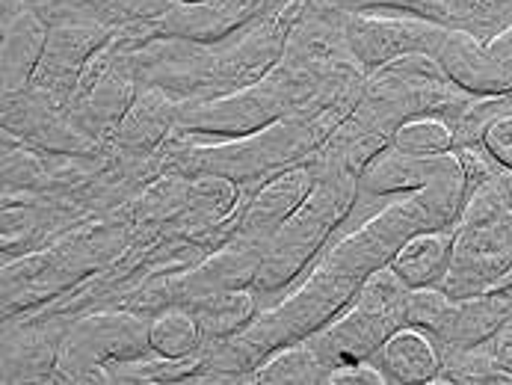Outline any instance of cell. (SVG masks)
Listing matches in <instances>:
<instances>
[{
    "instance_id": "ffe728a7",
    "label": "cell",
    "mask_w": 512,
    "mask_h": 385,
    "mask_svg": "<svg viewBox=\"0 0 512 385\" xmlns=\"http://www.w3.org/2000/svg\"><path fill=\"white\" fill-rule=\"evenodd\" d=\"M187 308H193V314L205 332V341H211V344L243 332L258 317V303H255V294L249 288L220 291V294H211L205 300H196Z\"/></svg>"
},
{
    "instance_id": "9a60e30c",
    "label": "cell",
    "mask_w": 512,
    "mask_h": 385,
    "mask_svg": "<svg viewBox=\"0 0 512 385\" xmlns=\"http://www.w3.org/2000/svg\"><path fill=\"white\" fill-rule=\"evenodd\" d=\"M376 365L388 383H430L441 368V350L430 332L418 326L394 329L376 350Z\"/></svg>"
},
{
    "instance_id": "d6986e66",
    "label": "cell",
    "mask_w": 512,
    "mask_h": 385,
    "mask_svg": "<svg viewBox=\"0 0 512 385\" xmlns=\"http://www.w3.org/2000/svg\"><path fill=\"white\" fill-rule=\"evenodd\" d=\"M329 365L320 359V353L311 347L308 338H299L291 344L276 347L249 377V383L258 385H308L326 383Z\"/></svg>"
},
{
    "instance_id": "277c9868",
    "label": "cell",
    "mask_w": 512,
    "mask_h": 385,
    "mask_svg": "<svg viewBox=\"0 0 512 385\" xmlns=\"http://www.w3.org/2000/svg\"><path fill=\"white\" fill-rule=\"evenodd\" d=\"M409 291L412 288L388 264L370 273L350 308L308 335L329 371L341 362L370 359L394 329L406 326Z\"/></svg>"
},
{
    "instance_id": "ba28073f",
    "label": "cell",
    "mask_w": 512,
    "mask_h": 385,
    "mask_svg": "<svg viewBox=\"0 0 512 385\" xmlns=\"http://www.w3.org/2000/svg\"><path fill=\"white\" fill-rule=\"evenodd\" d=\"M107 36H110V30L101 24H60V27H54L30 89L39 92L54 107H63L66 101H72L77 83L83 77V69L107 45Z\"/></svg>"
},
{
    "instance_id": "30bf717a",
    "label": "cell",
    "mask_w": 512,
    "mask_h": 385,
    "mask_svg": "<svg viewBox=\"0 0 512 385\" xmlns=\"http://www.w3.org/2000/svg\"><path fill=\"white\" fill-rule=\"evenodd\" d=\"M314 184H317V169L311 163L288 166L279 175H273L249 199L243 220H240V234H246L258 243H267L276 234V229L308 199Z\"/></svg>"
},
{
    "instance_id": "7a4b0ae2",
    "label": "cell",
    "mask_w": 512,
    "mask_h": 385,
    "mask_svg": "<svg viewBox=\"0 0 512 385\" xmlns=\"http://www.w3.org/2000/svg\"><path fill=\"white\" fill-rule=\"evenodd\" d=\"M356 190H362L356 172L320 169L308 199L264 243V258L252 288L261 294H273L291 285L293 276L305 270V264L317 255L335 226L344 223L356 202Z\"/></svg>"
},
{
    "instance_id": "7402d4cb",
    "label": "cell",
    "mask_w": 512,
    "mask_h": 385,
    "mask_svg": "<svg viewBox=\"0 0 512 385\" xmlns=\"http://www.w3.org/2000/svg\"><path fill=\"white\" fill-rule=\"evenodd\" d=\"M430 385H512V374L495 362L489 344H477L468 350L444 353L439 374Z\"/></svg>"
},
{
    "instance_id": "44dd1931",
    "label": "cell",
    "mask_w": 512,
    "mask_h": 385,
    "mask_svg": "<svg viewBox=\"0 0 512 385\" xmlns=\"http://www.w3.org/2000/svg\"><path fill=\"white\" fill-rule=\"evenodd\" d=\"M205 344V332L187 306H169L148 320V347L169 359H184L199 353Z\"/></svg>"
},
{
    "instance_id": "7c38bea8",
    "label": "cell",
    "mask_w": 512,
    "mask_h": 385,
    "mask_svg": "<svg viewBox=\"0 0 512 385\" xmlns=\"http://www.w3.org/2000/svg\"><path fill=\"white\" fill-rule=\"evenodd\" d=\"M439 63L444 66V72L453 77V83H459L465 92H474V95L512 92V77L492 57L486 39L465 27H450L439 51Z\"/></svg>"
},
{
    "instance_id": "e0dca14e",
    "label": "cell",
    "mask_w": 512,
    "mask_h": 385,
    "mask_svg": "<svg viewBox=\"0 0 512 385\" xmlns=\"http://www.w3.org/2000/svg\"><path fill=\"white\" fill-rule=\"evenodd\" d=\"M436 157H418V154L403 152L397 146H385L365 163V169L359 175V187L370 196L421 190L433 175Z\"/></svg>"
},
{
    "instance_id": "5bb4252c",
    "label": "cell",
    "mask_w": 512,
    "mask_h": 385,
    "mask_svg": "<svg viewBox=\"0 0 512 385\" xmlns=\"http://www.w3.org/2000/svg\"><path fill=\"white\" fill-rule=\"evenodd\" d=\"M48 36L51 30L36 9L21 6L12 18L6 15L3 21V95L30 89L33 75L45 57Z\"/></svg>"
},
{
    "instance_id": "8fae6325",
    "label": "cell",
    "mask_w": 512,
    "mask_h": 385,
    "mask_svg": "<svg viewBox=\"0 0 512 385\" xmlns=\"http://www.w3.org/2000/svg\"><path fill=\"white\" fill-rule=\"evenodd\" d=\"M510 314V303L492 291L477 294V297H450L444 311L439 314V320H436V326L430 329V335L439 344L441 356L456 353V350H468V347L486 344L492 338V332Z\"/></svg>"
},
{
    "instance_id": "3957f363",
    "label": "cell",
    "mask_w": 512,
    "mask_h": 385,
    "mask_svg": "<svg viewBox=\"0 0 512 385\" xmlns=\"http://www.w3.org/2000/svg\"><path fill=\"white\" fill-rule=\"evenodd\" d=\"M308 69L279 66L273 75L258 83L240 86L234 92H222L211 98H190L178 110L181 134H217V137H246L276 125L288 116L296 98L311 92Z\"/></svg>"
},
{
    "instance_id": "f1b7e54d",
    "label": "cell",
    "mask_w": 512,
    "mask_h": 385,
    "mask_svg": "<svg viewBox=\"0 0 512 385\" xmlns=\"http://www.w3.org/2000/svg\"><path fill=\"white\" fill-rule=\"evenodd\" d=\"M489 291H492V294H498V297H504V300H507L512 308V270L510 273H504V276H501V279H498V282H495Z\"/></svg>"
},
{
    "instance_id": "603a6c76",
    "label": "cell",
    "mask_w": 512,
    "mask_h": 385,
    "mask_svg": "<svg viewBox=\"0 0 512 385\" xmlns=\"http://www.w3.org/2000/svg\"><path fill=\"white\" fill-rule=\"evenodd\" d=\"M391 146L418 157L456 152V131L444 116H412L391 134Z\"/></svg>"
},
{
    "instance_id": "d4e9b609",
    "label": "cell",
    "mask_w": 512,
    "mask_h": 385,
    "mask_svg": "<svg viewBox=\"0 0 512 385\" xmlns=\"http://www.w3.org/2000/svg\"><path fill=\"white\" fill-rule=\"evenodd\" d=\"M329 385H388V377L382 374L379 365H373L370 359H353V362H341L329 371L326 377Z\"/></svg>"
},
{
    "instance_id": "5b68a950",
    "label": "cell",
    "mask_w": 512,
    "mask_h": 385,
    "mask_svg": "<svg viewBox=\"0 0 512 385\" xmlns=\"http://www.w3.org/2000/svg\"><path fill=\"white\" fill-rule=\"evenodd\" d=\"M335 110L338 107L320 110L311 119L291 116V122H276L273 128L267 125L264 131L234 137L220 146H184L175 152L172 163H181L184 175H222L231 181L255 178L270 166H288V160L308 152L320 137V122H326Z\"/></svg>"
},
{
    "instance_id": "2e32d148",
    "label": "cell",
    "mask_w": 512,
    "mask_h": 385,
    "mask_svg": "<svg viewBox=\"0 0 512 385\" xmlns=\"http://www.w3.org/2000/svg\"><path fill=\"white\" fill-rule=\"evenodd\" d=\"M453 252V229H424L412 234L391 258V270L409 288L441 285Z\"/></svg>"
},
{
    "instance_id": "52a82bcc",
    "label": "cell",
    "mask_w": 512,
    "mask_h": 385,
    "mask_svg": "<svg viewBox=\"0 0 512 385\" xmlns=\"http://www.w3.org/2000/svg\"><path fill=\"white\" fill-rule=\"evenodd\" d=\"M341 30L347 39V51L353 60L373 72L391 60L406 54H433L439 57L441 45L450 33L447 24H439L424 15H373L347 9L341 15Z\"/></svg>"
},
{
    "instance_id": "8992f818",
    "label": "cell",
    "mask_w": 512,
    "mask_h": 385,
    "mask_svg": "<svg viewBox=\"0 0 512 385\" xmlns=\"http://www.w3.org/2000/svg\"><path fill=\"white\" fill-rule=\"evenodd\" d=\"M148 323L134 311L89 314L66 332L54 377L63 383H98L113 362L148 353Z\"/></svg>"
},
{
    "instance_id": "4fadbf2b",
    "label": "cell",
    "mask_w": 512,
    "mask_h": 385,
    "mask_svg": "<svg viewBox=\"0 0 512 385\" xmlns=\"http://www.w3.org/2000/svg\"><path fill=\"white\" fill-rule=\"evenodd\" d=\"M178 110L181 104L172 98V92H166L163 86H151L146 83L137 98L131 101V107L125 110L119 128H116V146L122 152L143 157L151 154L172 128H178Z\"/></svg>"
},
{
    "instance_id": "6da1fadb",
    "label": "cell",
    "mask_w": 512,
    "mask_h": 385,
    "mask_svg": "<svg viewBox=\"0 0 512 385\" xmlns=\"http://www.w3.org/2000/svg\"><path fill=\"white\" fill-rule=\"evenodd\" d=\"M504 166L468 178V196L453 226L450 267L441 288L450 297L486 294L512 270V208L507 205L498 175Z\"/></svg>"
},
{
    "instance_id": "f546056e",
    "label": "cell",
    "mask_w": 512,
    "mask_h": 385,
    "mask_svg": "<svg viewBox=\"0 0 512 385\" xmlns=\"http://www.w3.org/2000/svg\"><path fill=\"white\" fill-rule=\"evenodd\" d=\"M498 184H501V193H504L507 205L512 208V166L510 169H501V175H498Z\"/></svg>"
},
{
    "instance_id": "484cf974",
    "label": "cell",
    "mask_w": 512,
    "mask_h": 385,
    "mask_svg": "<svg viewBox=\"0 0 512 385\" xmlns=\"http://www.w3.org/2000/svg\"><path fill=\"white\" fill-rule=\"evenodd\" d=\"M181 0H113L116 12H122L125 18L134 21H160L172 6H178Z\"/></svg>"
},
{
    "instance_id": "cb8c5ba5",
    "label": "cell",
    "mask_w": 512,
    "mask_h": 385,
    "mask_svg": "<svg viewBox=\"0 0 512 385\" xmlns=\"http://www.w3.org/2000/svg\"><path fill=\"white\" fill-rule=\"evenodd\" d=\"M480 146L489 152V157H492L495 163H501L504 169H510L512 166V110L510 113L495 116V119L483 128V134H480Z\"/></svg>"
},
{
    "instance_id": "4316f807",
    "label": "cell",
    "mask_w": 512,
    "mask_h": 385,
    "mask_svg": "<svg viewBox=\"0 0 512 385\" xmlns=\"http://www.w3.org/2000/svg\"><path fill=\"white\" fill-rule=\"evenodd\" d=\"M486 344H489L495 362H498L504 371H510L512 374V314L510 317H504V323L492 332V338H489Z\"/></svg>"
},
{
    "instance_id": "ac0fdd59",
    "label": "cell",
    "mask_w": 512,
    "mask_h": 385,
    "mask_svg": "<svg viewBox=\"0 0 512 385\" xmlns=\"http://www.w3.org/2000/svg\"><path fill=\"white\" fill-rule=\"evenodd\" d=\"M63 338L66 335H57L54 329H21L6 335L3 383H27L54 374Z\"/></svg>"
},
{
    "instance_id": "4dcf8cb0",
    "label": "cell",
    "mask_w": 512,
    "mask_h": 385,
    "mask_svg": "<svg viewBox=\"0 0 512 385\" xmlns=\"http://www.w3.org/2000/svg\"><path fill=\"white\" fill-rule=\"evenodd\" d=\"M187 3H208V0H187Z\"/></svg>"
},
{
    "instance_id": "9c48e42d",
    "label": "cell",
    "mask_w": 512,
    "mask_h": 385,
    "mask_svg": "<svg viewBox=\"0 0 512 385\" xmlns=\"http://www.w3.org/2000/svg\"><path fill=\"white\" fill-rule=\"evenodd\" d=\"M261 258H264V243H258L246 234H237L217 255L205 258L199 267H193L181 279H175V285L166 291L163 300H169L175 306H193L196 300H205L211 294L246 288L255 282Z\"/></svg>"
},
{
    "instance_id": "83f0119b",
    "label": "cell",
    "mask_w": 512,
    "mask_h": 385,
    "mask_svg": "<svg viewBox=\"0 0 512 385\" xmlns=\"http://www.w3.org/2000/svg\"><path fill=\"white\" fill-rule=\"evenodd\" d=\"M486 45H489L492 57H495V60L507 69V75L512 77V21L510 24H504L495 36H489Z\"/></svg>"
}]
</instances>
